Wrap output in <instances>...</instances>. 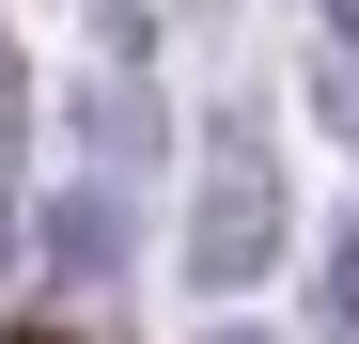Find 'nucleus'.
<instances>
[{"label":"nucleus","instance_id":"f257e3e1","mask_svg":"<svg viewBox=\"0 0 359 344\" xmlns=\"http://www.w3.org/2000/svg\"><path fill=\"white\" fill-rule=\"evenodd\" d=\"M266 266V157L219 141V188H203V282H250Z\"/></svg>","mask_w":359,"mask_h":344},{"label":"nucleus","instance_id":"f03ea898","mask_svg":"<svg viewBox=\"0 0 359 344\" xmlns=\"http://www.w3.org/2000/svg\"><path fill=\"white\" fill-rule=\"evenodd\" d=\"M313 94H328V126H359V32H344L328 63H313Z\"/></svg>","mask_w":359,"mask_h":344},{"label":"nucleus","instance_id":"7ed1b4c3","mask_svg":"<svg viewBox=\"0 0 359 344\" xmlns=\"http://www.w3.org/2000/svg\"><path fill=\"white\" fill-rule=\"evenodd\" d=\"M328 313H344V344H359V235H344V266H328Z\"/></svg>","mask_w":359,"mask_h":344}]
</instances>
